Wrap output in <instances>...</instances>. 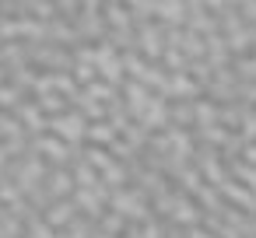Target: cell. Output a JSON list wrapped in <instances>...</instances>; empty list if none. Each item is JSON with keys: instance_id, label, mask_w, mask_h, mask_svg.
Listing matches in <instances>:
<instances>
[{"instance_id": "4fadbf2b", "label": "cell", "mask_w": 256, "mask_h": 238, "mask_svg": "<svg viewBox=\"0 0 256 238\" xmlns=\"http://www.w3.org/2000/svg\"><path fill=\"white\" fill-rule=\"evenodd\" d=\"M0 77H4V70H0Z\"/></svg>"}, {"instance_id": "277c9868", "label": "cell", "mask_w": 256, "mask_h": 238, "mask_svg": "<svg viewBox=\"0 0 256 238\" xmlns=\"http://www.w3.org/2000/svg\"><path fill=\"white\" fill-rule=\"evenodd\" d=\"M116 207H120V214H137V217H144V207H140V196H116Z\"/></svg>"}, {"instance_id": "30bf717a", "label": "cell", "mask_w": 256, "mask_h": 238, "mask_svg": "<svg viewBox=\"0 0 256 238\" xmlns=\"http://www.w3.org/2000/svg\"><path fill=\"white\" fill-rule=\"evenodd\" d=\"M28 175H39V161H28ZM32 186V179H25V172H22V189H28Z\"/></svg>"}, {"instance_id": "3957f363", "label": "cell", "mask_w": 256, "mask_h": 238, "mask_svg": "<svg viewBox=\"0 0 256 238\" xmlns=\"http://www.w3.org/2000/svg\"><path fill=\"white\" fill-rule=\"evenodd\" d=\"M186 11H190V4H176V0H168V4H158V18L168 21V25H179V21L186 18Z\"/></svg>"}, {"instance_id": "9c48e42d", "label": "cell", "mask_w": 256, "mask_h": 238, "mask_svg": "<svg viewBox=\"0 0 256 238\" xmlns=\"http://www.w3.org/2000/svg\"><path fill=\"white\" fill-rule=\"evenodd\" d=\"M88 98H98V102H112V84H92V88H88Z\"/></svg>"}, {"instance_id": "5b68a950", "label": "cell", "mask_w": 256, "mask_h": 238, "mask_svg": "<svg viewBox=\"0 0 256 238\" xmlns=\"http://www.w3.org/2000/svg\"><path fill=\"white\" fill-rule=\"evenodd\" d=\"M36 147H42V154H50L53 161H64V158H67V147H64V140H39Z\"/></svg>"}, {"instance_id": "7a4b0ae2", "label": "cell", "mask_w": 256, "mask_h": 238, "mask_svg": "<svg viewBox=\"0 0 256 238\" xmlns=\"http://www.w3.org/2000/svg\"><path fill=\"white\" fill-rule=\"evenodd\" d=\"M50 126H53L60 137H81V133H84V119H81V116H64V119H53Z\"/></svg>"}, {"instance_id": "8992f818", "label": "cell", "mask_w": 256, "mask_h": 238, "mask_svg": "<svg viewBox=\"0 0 256 238\" xmlns=\"http://www.w3.org/2000/svg\"><path fill=\"white\" fill-rule=\"evenodd\" d=\"M126 95H130V109H134V112H140V109H144V102H148L144 84H126Z\"/></svg>"}, {"instance_id": "8fae6325", "label": "cell", "mask_w": 256, "mask_h": 238, "mask_svg": "<svg viewBox=\"0 0 256 238\" xmlns=\"http://www.w3.org/2000/svg\"><path fill=\"white\" fill-rule=\"evenodd\" d=\"M92 137H98V140H112V130H106V126H95V130H92Z\"/></svg>"}, {"instance_id": "52a82bcc", "label": "cell", "mask_w": 256, "mask_h": 238, "mask_svg": "<svg viewBox=\"0 0 256 238\" xmlns=\"http://www.w3.org/2000/svg\"><path fill=\"white\" fill-rule=\"evenodd\" d=\"M67 189H70V179H67L64 172L50 175V182H46V193H50V196H60V193H67Z\"/></svg>"}, {"instance_id": "ba28073f", "label": "cell", "mask_w": 256, "mask_h": 238, "mask_svg": "<svg viewBox=\"0 0 256 238\" xmlns=\"http://www.w3.org/2000/svg\"><path fill=\"white\" fill-rule=\"evenodd\" d=\"M70 214H74V203H56V210H50L46 221H50V224H64Z\"/></svg>"}, {"instance_id": "7c38bea8", "label": "cell", "mask_w": 256, "mask_h": 238, "mask_svg": "<svg viewBox=\"0 0 256 238\" xmlns=\"http://www.w3.org/2000/svg\"><path fill=\"white\" fill-rule=\"evenodd\" d=\"M246 158H252V161H256V147H246Z\"/></svg>"}, {"instance_id": "6da1fadb", "label": "cell", "mask_w": 256, "mask_h": 238, "mask_svg": "<svg viewBox=\"0 0 256 238\" xmlns=\"http://www.w3.org/2000/svg\"><path fill=\"white\" fill-rule=\"evenodd\" d=\"M137 46L148 53V56H165V42H162V32L154 25H140V39Z\"/></svg>"}]
</instances>
